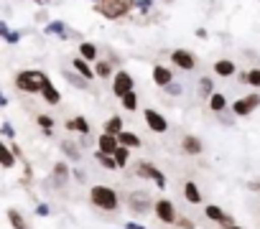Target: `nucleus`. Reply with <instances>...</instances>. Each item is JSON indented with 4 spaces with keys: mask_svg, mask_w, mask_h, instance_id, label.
<instances>
[{
    "mask_svg": "<svg viewBox=\"0 0 260 229\" xmlns=\"http://www.w3.org/2000/svg\"><path fill=\"white\" fill-rule=\"evenodd\" d=\"M8 33H11V28H8V23H6V21H0V36H3V39H6Z\"/></svg>",
    "mask_w": 260,
    "mask_h": 229,
    "instance_id": "obj_47",
    "label": "nucleus"
},
{
    "mask_svg": "<svg viewBox=\"0 0 260 229\" xmlns=\"http://www.w3.org/2000/svg\"><path fill=\"white\" fill-rule=\"evenodd\" d=\"M184 199H186L191 206H199V204L204 201V194H202L199 183H194V181H184Z\"/></svg>",
    "mask_w": 260,
    "mask_h": 229,
    "instance_id": "obj_17",
    "label": "nucleus"
},
{
    "mask_svg": "<svg viewBox=\"0 0 260 229\" xmlns=\"http://www.w3.org/2000/svg\"><path fill=\"white\" fill-rule=\"evenodd\" d=\"M153 216H156L161 224H166V226H174V224H176V219H179L176 204H174L171 199H166V196L156 199V201H153Z\"/></svg>",
    "mask_w": 260,
    "mask_h": 229,
    "instance_id": "obj_6",
    "label": "nucleus"
},
{
    "mask_svg": "<svg viewBox=\"0 0 260 229\" xmlns=\"http://www.w3.org/2000/svg\"><path fill=\"white\" fill-rule=\"evenodd\" d=\"M237 79H240L242 84H247V71H237Z\"/></svg>",
    "mask_w": 260,
    "mask_h": 229,
    "instance_id": "obj_48",
    "label": "nucleus"
},
{
    "mask_svg": "<svg viewBox=\"0 0 260 229\" xmlns=\"http://www.w3.org/2000/svg\"><path fill=\"white\" fill-rule=\"evenodd\" d=\"M46 33L49 36H59V39H69V31H67V23L64 21H49Z\"/></svg>",
    "mask_w": 260,
    "mask_h": 229,
    "instance_id": "obj_30",
    "label": "nucleus"
},
{
    "mask_svg": "<svg viewBox=\"0 0 260 229\" xmlns=\"http://www.w3.org/2000/svg\"><path fill=\"white\" fill-rule=\"evenodd\" d=\"M217 118H219V123H222V125H235V120H237L230 109H227V112H222V114H217Z\"/></svg>",
    "mask_w": 260,
    "mask_h": 229,
    "instance_id": "obj_41",
    "label": "nucleus"
},
{
    "mask_svg": "<svg viewBox=\"0 0 260 229\" xmlns=\"http://www.w3.org/2000/svg\"><path fill=\"white\" fill-rule=\"evenodd\" d=\"M122 229H146L143 224H138V221H125L122 224Z\"/></svg>",
    "mask_w": 260,
    "mask_h": 229,
    "instance_id": "obj_46",
    "label": "nucleus"
},
{
    "mask_svg": "<svg viewBox=\"0 0 260 229\" xmlns=\"http://www.w3.org/2000/svg\"><path fill=\"white\" fill-rule=\"evenodd\" d=\"M41 99L46 102V104H59L61 102V89H56V84L46 77V82H44V87H41Z\"/></svg>",
    "mask_w": 260,
    "mask_h": 229,
    "instance_id": "obj_15",
    "label": "nucleus"
},
{
    "mask_svg": "<svg viewBox=\"0 0 260 229\" xmlns=\"http://www.w3.org/2000/svg\"><path fill=\"white\" fill-rule=\"evenodd\" d=\"M171 64L174 69H181V71H194L197 69V56L186 49H174L171 51Z\"/></svg>",
    "mask_w": 260,
    "mask_h": 229,
    "instance_id": "obj_11",
    "label": "nucleus"
},
{
    "mask_svg": "<svg viewBox=\"0 0 260 229\" xmlns=\"http://www.w3.org/2000/svg\"><path fill=\"white\" fill-rule=\"evenodd\" d=\"M94 161H97L102 168H107V171H117V163H115V158H112V156H105V153L94 150Z\"/></svg>",
    "mask_w": 260,
    "mask_h": 229,
    "instance_id": "obj_34",
    "label": "nucleus"
},
{
    "mask_svg": "<svg viewBox=\"0 0 260 229\" xmlns=\"http://www.w3.org/2000/svg\"><path fill=\"white\" fill-rule=\"evenodd\" d=\"M120 104H122L125 112H138V92H136V89L125 92V94L120 97Z\"/></svg>",
    "mask_w": 260,
    "mask_h": 229,
    "instance_id": "obj_28",
    "label": "nucleus"
},
{
    "mask_svg": "<svg viewBox=\"0 0 260 229\" xmlns=\"http://www.w3.org/2000/svg\"><path fill=\"white\" fill-rule=\"evenodd\" d=\"M72 69H74V71H77L82 79H87V82L97 79V77H94V69H92V64H89V61H84L82 56H74V59H72Z\"/></svg>",
    "mask_w": 260,
    "mask_h": 229,
    "instance_id": "obj_18",
    "label": "nucleus"
},
{
    "mask_svg": "<svg viewBox=\"0 0 260 229\" xmlns=\"http://www.w3.org/2000/svg\"><path fill=\"white\" fill-rule=\"evenodd\" d=\"M224 229H245V226H240V224H232V226H224Z\"/></svg>",
    "mask_w": 260,
    "mask_h": 229,
    "instance_id": "obj_53",
    "label": "nucleus"
},
{
    "mask_svg": "<svg viewBox=\"0 0 260 229\" xmlns=\"http://www.w3.org/2000/svg\"><path fill=\"white\" fill-rule=\"evenodd\" d=\"M36 123H39V128L44 130V135L46 138H54V118H51V114H39V118H36Z\"/></svg>",
    "mask_w": 260,
    "mask_h": 229,
    "instance_id": "obj_31",
    "label": "nucleus"
},
{
    "mask_svg": "<svg viewBox=\"0 0 260 229\" xmlns=\"http://www.w3.org/2000/svg\"><path fill=\"white\" fill-rule=\"evenodd\" d=\"M247 84L255 87V89H260V66H255V69L247 71Z\"/></svg>",
    "mask_w": 260,
    "mask_h": 229,
    "instance_id": "obj_35",
    "label": "nucleus"
},
{
    "mask_svg": "<svg viewBox=\"0 0 260 229\" xmlns=\"http://www.w3.org/2000/svg\"><path fill=\"white\" fill-rule=\"evenodd\" d=\"M174 226H179V229H197V224H194L189 216H181V214H179V219H176Z\"/></svg>",
    "mask_w": 260,
    "mask_h": 229,
    "instance_id": "obj_39",
    "label": "nucleus"
},
{
    "mask_svg": "<svg viewBox=\"0 0 260 229\" xmlns=\"http://www.w3.org/2000/svg\"><path fill=\"white\" fill-rule=\"evenodd\" d=\"M64 128L69 130V133H79V135H89V120L87 118H82V114H77V118H72V120H67L64 123Z\"/></svg>",
    "mask_w": 260,
    "mask_h": 229,
    "instance_id": "obj_19",
    "label": "nucleus"
},
{
    "mask_svg": "<svg viewBox=\"0 0 260 229\" xmlns=\"http://www.w3.org/2000/svg\"><path fill=\"white\" fill-rule=\"evenodd\" d=\"M72 178L79 181V183H84V181H87V173H84L82 168H72Z\"/></svg>",
    "mask_w": 260,
    "mask_h": 229,
    "instance_id": "obj_43",
    "label": "nucleus"
},
{
    "mask_svg": "<svg viewBox=\"0 0 260 229\" xmlns=\"http://www.w3.org/2000/svg\"><path fill=\"white\" fill-rule=\"evenodd\" d=\"M197 87H199L197 92H199V97H202V99H209V97L214 94V82H212L209 77H202Z\"/></svg>",
    "mask_w": 260,
    "mask_h": 229,
    "instance_id": "obj_32",
    "label": "nucleus"
},
{
    "mask_svg": "<svg viewBox=\"0 0 260 229\" xmlns=\"http://www.w3.org/2000/svg\"><path fill=\"white\" fill-rule=\"evenodd\" d=\"M133 173L138 176V178H143V181H151L156 188H161V191H166V186H169V178H166V173L156 166V163H151V161H136L133 163Z\"/></svg>",
    "mask_w": 260,
    "mask_h": 229,
    "instance_id": "obj_4",
    "label": "nucleus"
},
{
    "mask_svg": "<svg viewBox=\"0 0 260 229\" xmlns=\"http://www.w3.org/2000/svg\"><path fill=\"white\" fill-rule=\"evenodd\" d=\"M257 107H260V94H257V92H250V94L235 99V102L230 104V112L235 114V118H250Z\"/></svg>",
    "mask_w": 260,
    "mask_h": 229,
    "instance_id": "obj_7",
    "label": "nucleus"
},
{
    "mask_svg": "<svg viewBox=\"0 0 260 229\" xmlns=\"http://www.w3.org/2000/svg\"><path fill=\"white\" fill-rule=\"evenodd\" d=\"M79 56H82L84 61H97V59H100V49H97L92 41H82V44H79Z\"/></svg>",
    "mask_w": 260,
    "mask_h": 229,
    "instance_id": "obj_27",
    "label": "nucleus"
},
{
    "mask_svg": "<svg viewBox=\"0 0 260 229\" xmlns=\"http://www.w3.org/2000/svg\"><path fill=\"white\" fill-rule=\"evenodd\" d=\"M136 8V0H97L94 13H100L107 21H120Z\"/></svg>",
    "mask_w": 260,
    "mask_h": 229,
    "instance_id": "obj_2",
    "label": "nucleus"
},
{
    "mask_svg": "<svg viewBox=\"0 0 260 229\" xmlns=\"http://www.w3.org/2000/svg\"><path fill=\"white\" fill-rule=\"evenodd\" d=\"M212 69H214V74L222 77V79H230V77L237 74V66H235V61H230V59H219V61H214Z\"/></svg>",
    "mask_w": 260,
    "mask_h": 229,
    "instance_id": "obj_22",
    "label": "nucleus"
},
{
    "mask_svg": "<svg viewBox=\"0 0 260 229\" xmlns=\"http://www.w3.org/2000/svg\"><path fill=\"white\" fill-rule=\"evenodd\" d=\"M151 77H153V84L164 89L166 84H171V82H174V69H169V66H164V64H153Z\"/></svg>",
    "mask_w": 260,
    "mask_h": 229,
    "instance_id": "obj_14",
    "label": "nucleus"
},
{
    "mask_svg": "<svg viewBox=\"0 0 260 229\" xmlns=\"http://www.w3.org/2000/svg\"><path fill=\"white\" fill-rule=\"evenodd\" d=\"M207 36H209V33H207L204 28H197V39H207Z\"/></svg>",
    "mask_w": 260,
    "mask_h": 229,
    "instance_id": "obj_49",
    "label": "nucleus"
},
{
    "mask_svg": "<svg viewBox=\"0 0 260 229\" xmlns=\"http://www.w3.org/2000/svg\"><path fill=\"white\" fill-rule=\"evenodd\" d=\"M21 41V33L18 31H11L8 36H6V44H18Z\"/></svg>",
    "mask_w": 260,
    "mask_h": 229,
    "instance_id": "obj_44",
    "label": "nucleus"
},
{
    "mask_svg": "<svg viewBox=\"0 0 260 229\" xmlns=\"http://www.w3.org/2000/svg\"><path fill=\"white\" fill-rule=\"evenodd\" d=\"M153 196L151 191L143 186V188H133L127 194V211L133 216H146V214H153Z\"/></svg>",
    "mask_w": 260,
    "mask_h": 229,
    "instance_id": "obj_5",
    "label": "nucleus"
},
{
    "mask_svg": "<svg viewBox=\"0 0 260 229\" xmlns=\"http://www.w3.org/2000/svg\"><path fill=\"white\" fill-rule=\"evenodd\" d=\"M92 69H94V77L97 79H110L117 69L112 66V61H107V59H97L94 64H92Z\"/></svg>",
    "mask_w": 260,
    "mask_h": 229,
    "instance_id": "obj_23",
    "label": "nucleus"
},
{
    "mask_svg": "<svg viewBox=\"0 0 260 229\" xmlns=\"http://www.w3.org/2000/svg\"><path fill=\"white\" fill-rule=\"evenodd\" d=\"M16 89L23 92V94H41V87L46 82V74L39 71V69H23L16 74Z\"/></svg>",
    "mask_w": 260,
    "mask_h": 229,
    "instance_id": "obj_3",
    "label": "nucleus"
},
{
    "mask_svg": "<svg viewBox=\"0 0 260 229\" xmlns=\"http://www.w3.org/2000/svg\"><path fill=\"white\" fill-rule=\"evenodd\" d=\"M59 148H61V153H64L69 161H74V163L82 161V153H79V145H77V143H72V140H61Z\"/></svg>",
    "mask_w": 260,
    "mask_h": 229,
    "instance_id": "obj_29",
    "label": "nucleus"
},
{
    "mask_svg": "<svg viewBox=\"0 0 260 229\" xmlns=\"http://www.w3.org/2000/svg\"><path fill=\"white\" fill-rule=\"evenodd\" d=\"M207 102H209V109H212L214 114H222V112H227V109H230V102H227V97H224L222 92H214Z\"/></svg>",
    "mask_w": 260,
    "mask_h": 229,
    "instance_id": "obj_24",
    "label": "nucleus"
},
{
    "mask_svg": "<svg viewBox=\"0 0 260 229\" xmlns=\"http://www.w3.org/2000/svg\"><path fill=\"white\" fill-rule=\"evenodd\" d=\"M34 211H36V216H44V219H46V216H51V206H49L46 201H39Z\"/></svg>",
    "mask_w": 260,
    "mask_h": 229,
    "instance_id": "obj_38",
    "label": "nucleus"
},
{
    "mask_svg": "<svg viewBox=\"0 0 260 229\" xmlns=\"http://www.w3.org/2000/svg\"><path fill=\"white\" fill-rule=\"evenodd\" d=\"M6 104H8V97H6L3 92H0V107H6Z\"/></svg>",
    "mask_w": 260,
    "mask_h": 229,
    "instance_id": "obj_50",
    "label": "nucleus"
},
{
    "mask_svg": "<svg viewBox=\"0 0 260 229\" xmlns=\"http://www.w3.org/2000/svg\"><path fill=\"white\" fill-rule=\"evenodd\" d=\"M164 92H166L169 97H179V94L184 92V87H181L179 82H171V84H166V87H164Z\"/></svg>",
    "mask_w": 260,
    "mask_h": 229,
    "instance_id": "obj_37",
    "label": "nucleus"
},
{
    "mask_svg": "<svg viewBox=\"0 0 260 229\" xmlns=\"http://www.w3.org/2000/svg\"><path fill=\"white\" fill-rule=\"evenodd\" d=\"M67 79H69V82H72L74 87H82V89H87V84H89L87 79H82V77H74L72 71H67Z\"/></svg>",
    "mask_w": 260,
    "mask_h": 229,
    "instance_id": "obj_40",
    "label": "nucleus"
},
{
    "mask_svg": "<svg viewBox=\"0 0 260 229\" xmlns=\"http://www.w3.org/2000/svg\"><path fill=\"white\" fill-rule=\"evenodd\" d=\"M130 89H136V79H133V74L130 71H125V69H117L115 74H112V94L120 99L125 92H130Z\"/></svg>",
    "mask_w": 260,
    "mask_h": 229,
    "instance_id": "obj_8",
    "label": "nucleus"
},
{
    "mask_svg": "<svg viewBox=\"0 0 260 229\" xmlns=\"http://www.w3.org/2000/svg\"><path fill=\"white\" fill-rule=\"evenodd\" d=\"M204 216H207L209 221L219 224L222 229H224V226L237 224V221H235V216H232V214H227V211H224L222 206H217V204H204Z\"/></svg>",
    "mask_w": 260,
    "mask_h": 229,
    "instance_id": "obj_10",
    "label": "nucleus"
},
{
    "mask_svg": "<svg viewBox=\"0 0 260 229\" xmlns=\"http://www.w3.org/2000/svg\"><path fill=\"white\" fill-rule=\"evenodd\" d=\"M6 216H8V224H11L13 229H31V226H28V221H26V216H23L16 206H11V209L6 211Z\"/></svg>",
    "mask_w": 260,
    "mask_h": 229,
    "instance_id": "obj_26",
    "label": "nucleus"
},
{
    "mask_svg": "<svg viewBox=\"0 0 260 229\" xmlns=\"http://www.w3.org/2000/svg\"><path fill=\"white\" fill-rule=\"evenodd\" d=\"M34 3H36V6H46V3H49V0H34Z\"/></svg>",
    "mask_w": 260,
    "mask_h": 229,
    "instance_id": "obj_52",
    "label": "nucleus"
},
{
    "mask_svg": "<svg viewBox=\"0 0 260 229\" xmlns=\"http://www.w3.org/2000/svg\"><path fill=\"white\" fill-rule=\"evenodd\" d=\"M11 150H13V156H16V158H18V161H23V150H21V145H18V143H16V140H13V143H11Z\"/></svg>",
    "mask_w": 260,
    "mask_h": 229,
    "instance_id": "obj_45",
    "label": "nucleus"
},
{
    "mask_svg": "<svg viewBox=\"0 0 260 229\" xmlns=\"http://www.w3.org/2000/svg\"><path fill=\"white\" fill-rule=\"evenodd\" d=\"M0 135L3 138H8V140H13L16 138V130H13V125L6 120V123H0Z\"/></svg>",
    "mask_w": 260,
    "mask_h": 229,
    "instance_id": "obj_36",
    "label": "nucleus"
},
{
    "mask_svg": "<svg viewBox=\"0 0 260 229\" xmlns=\"http://www.w3.org/2000/svg\"><path fill=\"white\" fill-rule=\"evenodd\" d=\"M125 130V125H122V118H120V114H112V118H107L105 120V125H102V133H107V135H120Z\"/></svg>",
    "mask_w": 260,
    "mask_h": 229,
    "instance_id": "obj_25",
    "label": "nucleus"
},
{
    "mask_svg": "<svg viewBox=\"0 0 260 229\" xmlns=\"http://www.w3.org/2000/svg\"><path fill=\"white\" fill-rule=\"evenodd\" d=\"M143 120H146V125H148V130L151 133H156V135H164V133H169V120L164 118V114L158 112V109H143Z\"/></svg>",
    "mask_w": 260,
    "mask_h": 229,
    "instance_id": "obj_9",
    "label": "nucleus"
},
{
    "mask_svg": "<svg viewBox=\"0 0 260 229\" xmlns=\"http://www.w3.org/2000/svg\"><path fill=\"white\" fill-rule=\"evenodd\" d=\"M112 158H115V163H117V171H120V168H125V166L130 163V148L117 145V150L112 153Z\"/></svg>",
    "mask_w": 260,
    "mask_h": 229,
    "instance_id": "obj_33",
    "label": "nucleus"
},
{
    "mask_svg": "<svg viewBox=\"0 0 260 229\" xmlns=\"http://www.w3.org/2000/svg\"><path fill=\"white\" fill-rule=\"evenodd\" d=\"M16 166H18V158L13 156L11 145L0 140V168H3V171H13Z\"/></svg>",
    "mask_w": 260,
    "mask_h": 229,
    "instance_id": "obj_16",
    "label": "nucleus"
},
{
    "mask_svg": "<svg viewBox=\"0 0 260 229\" xmlns=\"http://www.w3.org/2000/svg\"><path fill=\"white\" fill-rule=\"evenodd\" d=\"M247 186H250L252 191H257V194H260V183H255V181H252V183H247Z\"/></svg>",
    "mask_w": 260,
    "mask_h": 229,
    "instance_id": "obj_51",
    "label": "nucleus"
},
{
    "mask_svg": "<svg viewBox=\"0 0 260 229\" xmlns=\"http://www.w3.org/2000/svg\"><path fill=\"white\" fill-rule=\"evenodd\" d=\"M117 143H120L122 148H130V150H138V148H143V140H141L133 130H122V133L117 135Z\"/></svg>",
    "mask_w": 260,
    "mask_h": 229,
    "instance_id": "obj_21",
    "label": "nucleus"
},
{
    "mask_svg": "<svg viewBox=\"0 0 260 229\" xmlns=\"http://www.w3.org/2000/svg\"><path fill=\"white\" fill-rule=\"evenodd\" d=\"M69 178H72V168H69V163H67L64 158L56 161V163L51 166V181H54V186H67Z\"/></svg>",
    "mask_w": 260,
    "mask_h": 229,
    "instance_id": "obj_13",
    "label": "nucleus"
},
{
    "mask_svg": "<svg viewBox=\"0 0 260 229\" xmlns=\"http://www.w3.org/2000/svg\"><path fill=\"white\" fill-rule=\"evenodd\" d=\"M89 204H92L97 211L115 214V211H120L122 199H120V194H117L112 186H107V183H94V186H89Z\"/></svg>",
    "mask_w": 260,
    "mask_h": 229,
    "instance_id": "obj_1",
    "label": "nucleus"
},
{
    "mask_svg": "<svg viewBox=\"0 0 260 229\" xmlns=\"http://www.w3.org/2000/svg\"><path fill=\"white\" fill-rule=\"evenodd\" d=\"M117 138L115 135H107V133H100V138H97V150L100 153H105V156H112L115 150H117Z\"/></svg>",
    "mask_w": 260,
    "mask_h": 229,
    "instance_id": "obj_20",
    "label": "nucleus"
},
{
    "mask_svg": "<svg viewBox=\"0 0 260 229\" xmlns=\"http://www.w3.org/2000/svg\"><path fill=\"white\" fill-rule=\"evenodd\" d=\"M92 3H97V0H92Z\"/></svg>",
    "mask_w": 260,
    "mask_h": 229,
    "instance_id": "obj_54",
    "label": "nucleus"
},
{
    "mask_svg": "<svg viewBox=\"0 0 260 229\" xmlns=\"http://www.w3.org/2000/svg\"><path fill=\"white\" fill-rule=\"evenodd\" d=\"M151 6H153V0H136V8H138V11H143V13H148V11H151Z\"/></svg>",
    "mask_w": 260,
    "mask_h": 229,
    "instance_id": "obj_42",
    "label": "nucleus"
},
{
    "mask_svg": "<svg viewBox=\"0 0 260 229\" xmlns=\"http://www.w3.org/2000/svg\"><path fill=\"white\" fill-rule=\"evenodd\" d=\"M169 3H171V0H169Z\"/></svg>",
    "mask_w": 260,
    "mask_h": 229,
    "instance_id": "obj_55",
    "label": "nucleus"
},
{
    "mask_svg": "<svg viewBox=\"0 0 260 229\" xmlns=\"http://www.w3.org/2000/svg\"><path fill=\"white\" fill-rule=\"evenodd\" d=\"M179 148H181V153L184 156H189V158H197V156H202L204 153V140L199 138V135H184L181 138V143H179Z\"/></svg>",
    "mask_w": 260,
    "mask_h": 229,
    "instance_id": "obj_12",
    "label": "nucleus"
}]
</instances>
